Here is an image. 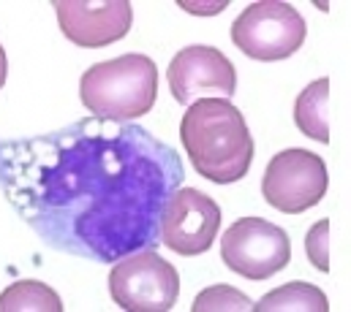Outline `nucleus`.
Wrapping results in <instances>:
<instances>
[{"label": "nucleus", "instance_id": "obj_11", "mask_svg": "<svg viewBox=\"0 0 351 312\" xmlns=\"http://www.w3.org/2000/svg\"><path fill=\"white\" fill-rule=\"evenodd\" d=\"M294 122L308 139L330 142V79H316L297 95Z\"/></svg>", "mask_w": 351, "mask_h": 312}, {"label": "nucleus", "instance_id": "obj_9", "mask_svg": "<svg viewBox=\"0 0 351 312\" xmlns=\"http://www.w3.org/2000/svg\"><path fill=\"white\" fill-rule=\"evenodd\" d=\"M169 90L177 103L191 106L199 95L229 98L237 90V71L232 60L215 47H188L180 49L169 63Z\"/></svg>", "mask_w": 351, "mask_h": 312}, {"label": "nucleus", "instance_id": "obj_4", "mask_svg": "<svg viewBox=\"0 0 351 312\" xmlns=\"http://www.w3.org/2000/svg\"><path fill=\"white\" fill-rule=\"evenodd\" d=\"M308 36L302 14L291 3L280 0H256L251 3L232 25L234 47L262 63H275L291 57L302 49Z\"/></svg>", "mask_w": 351, "mask_h": 312}, {"label": "nucleus", "instance_id": "obj_5", "mask_svg": "<svg viewBox=\"0 0 351 312\" xmlns=\"http://www.w3.org/2000/svg\"><path fill=\"white\" fill-rule=\"evenodd\" d=\"M109 294L123 310H172L180 299V274L153 247H145L114 261L109 272Z\"/></svg>", "mask_w": 351, "mask_h": 312}, {"label": "nucleus", "instance_id": "obj_1", "mask_svg": "<svg viewBox=\"0 0 351 312\" xmlns=\"http://www.w3.org/2000/svg\"><path fill=\"white\" fill-rule=\"evenodd\" d=\"M182 182L172 147L142 125L90 117L0 142V185L52 247L112 263L156 247L161 212Z\"/></svg>", "mask_w": 351, "mask_h": 312}, {"label": "nucleus", "instance_id": "obj_8", "mask_svg": "<svg viewBox=\"0 0 351 312\" xmlns=\"http://www.w3.org/2000/svg\"><path fill=\"white\" fill-rule=\"evenodd\" d=\"M221 229V207L202 190L177 187L164 204L158 239L177 255H202Z\"/></svg>", "mask_w": 351, "mask_h": 312}, {"label": "nucleus", "instance_id": "obj_12", "mask_svg": "<svg viewBox=\"0 0 351 312\" xmlns=\"http://www.w3.org/2000/svg\"><path fill=\"white\" fill-rule=\"evenodd\" d=\"M254 310H311V312H324L330 310L327 296L311 285V283H286L275 291H269L264 299L254 302Z\"/></svg>", "mask_w": 351, "mask_h": 312}, {"label": "nucleus", "instance_id": "obj_13", "mask_svg": "<svg viewBox=\"0 0 351 312\" xmlns=\"http://www.w3.org/2000/svg\"><path fill=\"white\" fill-rule=\"evenodd\" d=\"M11 310L58 312V310H63V302H60V296H58L47 283H38V280H19V283L8 285V288L0 294V312H11Z\"/></svg>", "mask_w": 351, "mask_h": 312}, {"label": "nucleus", "instance_id": "obj_7", "mask_svg": "<svg viewBox=\"0 0 351 312\" xmlns=\"http://www.w3.org/2000/svg\"><path fill=\"white\" fill-rule=\"evenodd\" d=\"M330 185L324 160L308 150H283L267 163L262 179L264 201L286 215L313 209Z\"/></svg>", "mask_w": 351, "mask_h": 312}, {"label": "nucleus", "instance_id": "obj_6", "mask_svg": "<svg viewBox=\"0 0 351 312\" xmlns=\"http://www.w3.org/2000/svg\"><path fill=\"white\" fill-rule=\"evenodd\" d=\"M221 258L248 280H267L289 266L291 242L280 226L264 218H240L221 236Z\"/></svg>", "mask_w": 351, "mask_h": 312}, {"label": "nucleus", "instance_id": "obj_3", "mask_svg": "<svg viewBox=\"0 0 351 312\" xmlns=\"http://www.w3.org/2000/svg\"><path fill=\"white\" fill-rule=\"evenodd\" d=\"M82 103L101 120L128 122L147 114L158 95V68L147 55L95 63L80 81Z\"/></svg>", "mask_w": 351, "mask_h": 312}, {"label": "nucleus", "instance_id": "obj_16", "mask_svg": "<svg viewBox=\"0 0 351 312\" xmlns=\"http://www.w3.org/2000/svg\"><path fill=\"white\" fill-rule=\"evenodd\" d=\"M5 71H8V63H5V49H3V44H0V90H3V84H5Z\"/></svg>", "mask_w": 351, "mask_h": 312}, {"label": "nucleus", "instance_id": "obj_2", "mask_svg": "<svg viewBox=\"0 0 351 312\" xmlns=\"http://www.w3.org/2000/svg\"><path fill=\"white\" fill-rule=\"evenodd\" d=\"M180 139L193 168L215 185H232L251 168L254 136L243 112L226 98L193 101L182 114Z\"/></svg>", "mask_w": 351, "mask_h": 312}, {"label": "nucleus", "instance_id": "obj_14", "mask_svg": "<svg viewBox=\"0 0 351 312\" xmlns=\"http://www.w3.org/2000/svg\"><path fill=\"white\" fill-rule=\"evenodd\" d=\"M193 310H254V302L232 285H213L193 299Z\"/></svg>", "mask_w": 351, "mask_h": 312}, {"label": "nucleus", "instance_id": "obj_15", "mask_svg": "<svg viewBox=\"0 0 351 312\" xmlns=\"http://www.w3.org/2000/svg\"><path fill=\"white\" fill-rule=\"evenodd\" d=\"M305 252L319 272H330V220L313 223V229L305 236Z\"/></svg>", "mask_w": 351, "mask_h": 312}, {"label": "nucleus", "instance_id": "obj_10", "mask_svg": "<svg viewBox=\"0 0 351 312\" xmlns=\"http://www.w3.org/2000/svg\"><path fill=\"white\" fill-rule=\"evenodd\" d=\"M60 30L77 47H106L128 36L134 22V8L128 0L109 3H82V0H58L52 3Z\"/></svg>", "mask_w": 351, "mask_h": 312}]
</instances>
